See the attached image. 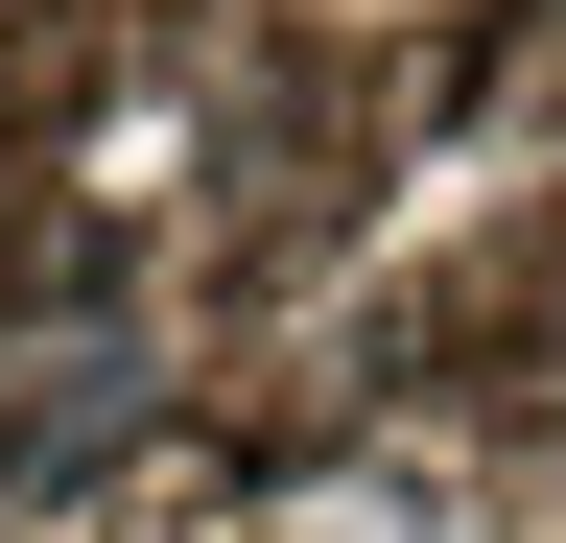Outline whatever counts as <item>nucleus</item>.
<instances>
[{"label": "nucleus", "mask_w": 566, "mask_h": 543, "mask_svg": "<svg viewBox=\"0 0 566 543\" xmlns=\"http://www.w3.org/2000/svg\"><path fill=\"white\" fill-rule=\"evenodd\" d=\"M142 426V355H118V331H48V355H24V426H0V497H48V472H95Z\"/></svg>", "instance_id": "1"}]
</instances>
